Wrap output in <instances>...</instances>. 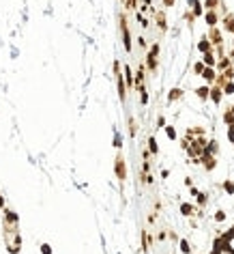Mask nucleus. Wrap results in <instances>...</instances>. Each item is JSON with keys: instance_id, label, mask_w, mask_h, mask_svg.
I'll return each instance as SVG.
<instances>
[{"instance_id": "nucleus-1", "label": "nucleus", "mask_w": 234, "mask_h": 254, "mask_svg": "<svg viewBox=\"0 0 234 254\" xmlns=\"http://www.w3.org/2000/svg\"><path fill=\"white\" fill-rule=\"evenodd\" d=\"M2 230H5V243L11 254H17L22 248V237L20 228H17V218L13 211H5V222H2Z\"/></svg>"}, {"instance_id": "nucleus-2", "label": "nucleus", "mask_w": 234, "mask_h": 254, "mask_svg": "<svg viewBox=\"0 0 234 254\" xmlns=\"http://www.w3.org/2000/svg\"><path fill=\"white\" fill-rule=\"evenodd\" d=\"M176 97H181V91H178V88H174V91L170 93V99H176Z\"/></svg>"}, {"instance_id": "nucleus-3", "label": "nucleus", "mask_w": 234, "mask_h": 254, "mask_svg": "<svg viewBox=\"0 0 234 254\" xmlns=\"http://www.w3.org/2000/svg\"><path fill=\"white\" fill-rule=\"evenodd\" d=\"M204 78H206V80H213V71H208V69H206V71H204Z\"/></svg>"}, {"instance_id": "nucleus-4", "label": "nucleus", "mask_w": 234, "mask_h": 254, "mask_svg": "<svg viewBox=\"0 0 234 254\" xmlns=\"http://www.w3.org/2000/svg\"><path fill=\"white\" fill-rule=\"evenodd\" d=\"M181 248H183V252H189V243H187V241H183Z\"/></svg>"}, {"instance_id": "nucleus-5", "label": "nucleus", "mask_w": 234, "mask_h": 254, "mask_svg": "<svg viewBox=\"0 0 234 254\" xmlns=\"http://www.w3.org/2000/svg\"><path fill=\"white\" fill-rule=\"evenodd\" d=\"M206 93H208L206 88H200V91H198V95H200V97H206Z\"/></svg>"}, {"instance_id": "nucleus-6", "label": "nucleus", "mask_w": 234, "mask_h": 254, "mask_svg": "<svg viewBox=\"0 0 234 254\" xmlns=\"http://www.w3.org/2000/svg\"><path fill=\"white\" fill-rule=\"evenodd\" d=\"M151 149H152V153H157V144H155V140L151 138Z\"/></svg>"}, {"instance_id": "nucleus-7", "label": "nucleus", "mask_w": 234, "mask_h": 254, "mask_svg": "<svg viewBox=\"0 0 234 254\" xmlns=\"http://www.w3.org/2000/svg\"><path fill=\"white\" fill-rule=\"evenodd\" d=\"M0 209H2V196H0Z\"/></svg>"}]
</instances>
